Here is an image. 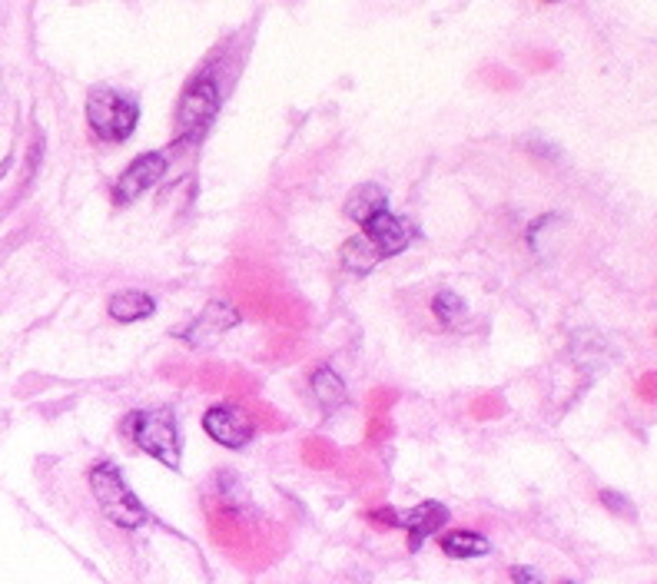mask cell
I'll use <instances>...</instances> for the list:
<instances>
[{
  "label": "cell",
  "instance_id": "3",
  "mask_svg": "<svg viewBox=\"0 0 657 584\" xmlns=\"http://www.w3.org/2000/svg\"><path fill=\"white\" fill-rule=\"evenodd\" d=\"M87 123L93 136L106 143H123L140 123V106L129 93H120L113 87H93L87 97Z\"/></svg>",
  "mask_w": 657,
  "mask_h": 584
},
{
  "label": "cell",
  "instance_id": "2",
  "mask_svg": "<svg viewBox=\"0 0 657 584\" xmlns=\"http://www.w3.org/2000/svg\"><path fill=\"white\" fill-rule=\"evenodd\" d=\"M90 492H93L100 512L123 531H134L150 521L147 508L140 505V498L134 492H129V485L123 482V475L116 472L113 462H100L90 469Z\"/></svg>",
  "mask_w": 657,
  "mask_h": 584
},
{
  "label": "cell",
  "instance_id": "16",
  "mask_svg": "<svg viewBox=\"0 0 657 584\" xmlns=\"http://www.w3.org/2000/svg\"><path fill=\"white\" fill-rule=\"evenodd\" d=\"M562 584H575V581H562Z\"/></svg>",
  "mask_w": 657,
  "mask_h": 584
},
{
  "label": "cell",
  "instance_id": "6",
  "mask_svg": "<svg viewBox=\"0 0 657 584\" xmlns=\"http://www.w3.org/2000/svg\"><path fill=\"white\" fill-rule=\"evenodd\" d=\"M203 428H206V435L213 438V442H219L223 449H233V452L252 446V438H256V425L246 418V412L239 405H226V402L206 408Z\"/></svg>",
  "mask_w": 657,
  "mask_h": 584
},
{
  "label": "cell",
  "instance_id": "5",
  "mask_svg": "<svg viewBox=\"0 0 657 584\" xmlns=\"http://www.w3.org/2000/svg\"><path fill=\"white\" fill-rule=\"evenodd\" d=\"M167 167H170L167 154H160V150H157V154H140L134 164H129V167L116 177V183H113V203L126 206V203L140 200L150 187H157V183L163 180Z\"/></svg>",
  "mask_w": 657,
  "mask_h": 584
},
{
  "label": "cell",
  "instance_id": "14",
  "mask_svg": "<svg viewBox=\"0 0 657 584\" xmlns=\"http://www.w3.org/2000/svg\"><path fill=\"white\" fill-rule=\"evenodd\" d=\"M435 316H439L445 326H452L455 319L465 316V303L455 296V292H439V300H435Z\"/></svg>",
  "mask_w": 657,
  "mask_h": 584
},
{
  "label": "cell",
  "instance_id": "8",
  "mask_svg": "<svg viewBox=\"0 0 657 584\" xmlns=\"http://www.w3.org/2000/svg\"><path fill=\"white\" fill-rule=\"evenodd\" d=\"M362 239L378 252V259H385V256H399L403 249H409L412 229L396 213L382 210L369 223H362Z\"/></svg>",
  "mask_w": 657,
  "mask_h": 584
},
{
  "label": "cell",
  "instance_id": "4",
  "mask_svg": "<svg viewBox=\"0 0 657 584\" xmlns=\"http://www.w3.org/2000/svg\"><path fill=\"white\" fill-rule=\"evenodd\" d=\"M219 100H223V93H219V83L213 74H196L190 80V87L183 90L180 106H177V126H180L183 143H196L206 136L209 123L216 120Z\"/></svg>",
  "mask_w": 657,
  "mask_h": 584
},
{
  "label": "cell",
  "instance_id": "13",
  "mask_svg": "<svg viewBox=\"0 0 657 584\" xmlns=\"http://www.w3.org/2000/svg\"><path fill=\"white\" fill-rule=\"evenodd\" d=\"M342 262H346L352 272H369V269L378 262V252H375L362 236H355V239L346 243V249H342Z\"/></svg>",
  "mask_w": 657,
  "mask_h": 584
},
{
  "label": "cell",
  "instance_id": "7",
  "mask_svg": "<svg viewBox=\"0 0 657 584\" xmlns=\"http://www.w3.org/2000/svg\"><path fill=\"white\" fill-rule=\"evenodd\" d=\"M372 521H388L409 531V551H419L426 544L429 535L442 531L449 521V508L442 502H422L412 512L399 515V512H372Z\"/></svg>",
  "mask_w": 657,
  "mask_h": 584
},
{
  "label": "cell",
  "instance_id": "11",
  "mask_svg": "<svg viewBox=\"0 0 657 584\" xmlns=\"http://www.w3.org/2000/svg\"><path fill=\"white\" fill-rule=\"evenodd\" d=\"M382 210H388V196H385V190L382 187H375V183H365V187H359L349 200H346V216L352 220V223H369L375 213H382Z\"/></svg>",
  "mask_w": 657,
  "mask_h": 584
},
{
  "label": "cell",
  "instance_id": "9",
  "mask_svg": "<svg viewBox=\"0 0 657 584\" xmlns=\"http://www.w3.org/2000/svg\"><path fill=\"white\" fill-rule=\"evenodd\" d=\"M154 310H157V300L144 289H120L106 303V313L116 323H140V319L154 316Z\"/></svg>",
  "mask_w": 657,
  "mask_h": 584
},
{
  "label": "cell",
  "instance_id": "12",
  "mask_svg": "<svg viewBox=\"0 0 657 584\" xmlns=\"http://www.w3.org/2000/svg\"><path fill=\"white\" fill-rule=\"evenodd\" d=\"M309 389H313V395L319 398V405H322L326 412H332V408H339V405L346 402V385H342V379H339L329 366H319V369L309 375Z\"/></svg>",
  "mask_w": 657,
  "mask_h": 584
},
{
  "label": "cell",
  "instance_id": "1",
  "mask_svg": "<svg viewBox=\"0 0 657 584\" xmlns=\"http://www.w3.org/2000/svg\"><path fill=\"white\" fill-rule=\"evenodd\" d=\"M123 435L144 456L163 462L167 469H180V422L170 408H137L123 418Z\"/></svg>",
  "mask_w": 657,
  "mask_h": 584
},
{
  "label": "cell",
  "instance_id": "10",
  "mask_svg": "<svg viewBox=\"0 0 657 584\" xmlns=\"http://www.w3.org/2000/svg\"><path fill=\"white\" fill-rule=\"evenodd\" d=\"M439 544L449 558L455 561H468V558H482L491 551V541L478 531H468V528H452L445 535H439Z\"/></svg>",
  "mask_w": 657,
  "mask_h": 584
},
{
  "label": "cell",
  "instance_id": "15",
  "mask_svg": "<svg viewBox=\"0 0 657 584\" xmlns=\"http://www.w3.org/2000/svg\"><path fill=\"white\" fill-rule=\"evenodd\" d=\"M511 577H514V584H542L535 568H511Z\"/></svg>",
  "mask_w": 657,
  "mask_h": 584
}]
</instances>
